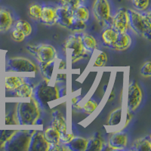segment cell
<instances>
[{
    "label": "cell",
    "instance_id": "cell-1",
    "mask_svg": "<svg viewBox=\"0 0 151 151\" xmlns=\"http://www.w3.org/2000/svg\"><path fill=\"white\" fill-rule=\"evenodd\" d=\"M15 120L19 125H36L41 117V107L33 97L17 103Z\"/></svg>",
    "mask_w": 151,
    "mask_h": 151
},
{
    "label": "cell",
    "instance_id": "cell-2",
    "mask_svg": "<svg viewBox=\"0 0 151 151\" xmlns=\"http://www.w3.org/2000/svg\"><path fill=\"white\" fill-rule=\"evenodd\" d=\"M129 17V27L134 33L150 40L151 16L150 11L141 13L137 10L128 9Z\"/></svg>",
    "mask_w": 151,
    "mask_h": 151
},
{
    "label": "cell",
    "instance_id": "cell-3",
    "mask_svg": "<svg viewBox=\"0 0 151 151\" xmlns=\"http://www.w3.org/2000/svg\"><path fill=\"white\" fill-rule=\"evenodd\" d=\"M33 97L41 108L45 107L51 102L62 98L60 88L57 85H52L51 81L45 79L34 87Z\"/></svg>",
    "mask_w": 151,
    "mask_h": 151
},
{
    "label": "cell",
    "instance_id": "cell-4",
    "mask_svg": "<svg viewBox=\"0 0 151 151\" xmlns=\"http://www.w3.org/2000/svg\"><path fill=\"white\" fill-rule=\"evenodd\" d=\"M64 52L71 64L87 58L90 54L86 52L82 42V32H73L66 40L64 46Z\"/></svg>",
    "mask_w": 151,
    "mask_h": 151
},
{
    "label": "cell",
    "instance_id": "cell-5",
    "mask_svg": "<svg viewBox=\"0 0 151 151\" xmlns=\"http://www.w3.org/2000/svg\"><path fill=\"white\" fill-rule=\"evenodd\" d=\"M56 24L73 32H83L86 28V23L76 21L73 17V11L58 5L55 8Z\"/></svg>",
    "mask_w": 151,
    "mask_h": 151
},
{
    "label": "cell",
    "instance_id": "cell-6",
    "mask_svg": "<svg viewBox=\"0 0 151 151\" xmlns=\"http://www.w3.org/2000/svg\"><path fill=\"white\" fill-rule=\"evenodd\" d=\"M92 13L95 20L102 27L111 26L112 11L109 0H94Z\"/></svg>",
    "mask_w": 151,
    "mask_h": 151
},
{
    "label": "cell",
    "instance_id": "cell-7",
    "mask_svg": "<svg viewBox=\"0 0 151 151\" xmlns=\"http://www.w3.org/2000/svg\"><path fill=\"white\" fill-rule=\"evenodd\" d=\"M26 49L29 54H32V55L34 56L39 64H44L58 58L56 49L49 44L28 45Z\"/></svg>",
    "mask_w": 151,
    "mask_h": 151
},
{
    "label": "cell",
    "instance_id": "cell-8",
    "mask_svg": "<svg viewBox=\"0 0 151 151\" xmlns=\"http://www.w3.org/2000/svg\"><path fill=\"white\" fill-rule=\"evenodd\" d=\"M6 66L9 72L36 73L38 70L35 63L24 57H14L8 59Z\"/></svg>",
    "mask_w": 151,
    "mask_h": 151
},
{
    "label": "cell",
    "instance_id": "cell-9",
    "mask_svg": "<svg viewBox=\"0 0 151 151\" xmlns=\"http://www.w3.org/2000/svg\"><path fill=\"white\" fill-rule=\"evenodd\" d=\"M30 134V131L17 130L10 139L5 143L3 148L10 151L27 150L28 143H29Z\"/></svg>",
    "mask_w": 151,
    "mask_h": 151
},
{
    "label": "cell",
    "instance_id": "cell-10",
    "mask_svg": "<svg viewBox=\"0 0 151 151\" xmlns=\"http://www.w3.org/2000/svg\"><path fill=\"white\" fill-rule=\"evenodd\" d=\"M143 98L141 86L136 81H132L129 84L127 95L126 110L129 112H134L141 105Z\"/></svg>",
    "mask_w": 151,
    "mask_h": 151
},
{
    "label": "cell",
    "instance_id": "cell-11",
    "mask_svg": "<svg viewBox=\"0 0 151 151\" xmlns=\"http://www.w3.org/2000/svg\"><path fill=\"white\" fill-rule=\"evenodd\" d=\"M110 27L115 29L119 33H129V31L130 30V27L128 9L122 8L116 12L115 14L112 16Z\"/></svg>",
    "mask_w": 151,
    "mask_h": 151
},
{
    "label": "cell",
    "instance_id": "cell-12",
    "mask_svg": "<svg viewBox=\"0 0 151 151\" xmlns=\"http://www.w3.org/2000/svg\"><path fill=\"white\" fill-rule=\"evenodd\" d=\"M50 148L51 144L45 140L42 131L35 130L31 132L27 151H48Z\"/></svg>",
    "mask_w": 151,
    "mask_h": 151
},
{
    "label": "cell",
    "instance_id": "cell-13",
    "mask_svg": "<svg viewBox=\"0 0 151 151\" xmlns=\"http://www.w3.org/2000/svg\"><path fill=\"white\" fill-rule=\"evenodd\" d=\"M108 144L112 150H119L125 149L128 145V135L125 132H114L109 139Z\"/></svg>",
    "mask_w": 151,
    "mask_h": 151
},
{
    "label": "cell",
    "instance_id": "cell-14",
    "mask_svg": "<svg viewBox=\"0 0 151 151\" xmlns=\"http://www.w3.org/2000/svg\"><path fill=\"white\" fill-rule=\"evenodd\" d=\"M132 44V38L129 33H118L116 41L110 47L116 51L122 52L130 48Z\"/></svg>",
    "mask_w": 151,
    "mask_h": 151
},
{
    "label": "cell",
    "instance_id": "cell-15",
    "mask_svg": "<svg viewBox=\"0 0 151 151\" xmlns=\"http://www.w3.org/2000/svg\"><path fill=\"white\" fill-rule=\"evenodd\" d=\"M51 125L58 131L60 134L68 132V125H67V119H66L64 114L60 110H57L53 111L52 125Z\"/></svg>",
    "mask_w": 151,
    "mask_h": 151
},
{
    "label": "cell",
    "instance_id": "cell-16",
    "mask_svg": "<svg viewBox=\"0 0 151 151\" xmlns=\"http://www.w3.org/2000/svg\"><path fill=\"white\" fill-rule=\"evenodd\" d=\"M13 23L14 20L11 11L5 8H0V33L9 31Z\"/></svg>",
    "mask_w": 151,
    "mask_h": 151
},
{
    "label": "cell",
    "instance_id": "cell-17",
    "mask_svg": "<svg viewBox=\"0 0 151 151\" xmlns=\"http://www.w3.org/2000/svg\"><path fill=\"white\" fill-rule=\"evenodd\" d=\"M40 21L46 26H53L56 24V14H55V8L45 5L42 6Z\"/></svg>",
    "mask_w": 151,
    "mask_h": 151
},
{
    "label": "cell",
    "instance_id": "cell-18",
    "mask_svg": "<svg viewBox=\"0 0 151 151\" xmlns=\"http://www.w3.org/2000/svg\"><path fill=\"white\" fill-rule=\"evenodd\" d=\"M33 91H34V87L33 85L26 80L15 91H13V94L15 98L27 99L33 97Z\"/></svg>",
    "mask_w": 151,
    "mask_h": 151
},
{
    "label": "cell",
    "instance_id": "cell-19",
    "mask_svg": "<svg viewBox=\"0 0 151 151\" xmlns=\"http://www.w3.org/2000/svg\"><path fill=\"white\" fill-rule=\"evenodd\" d=\"M25 81H26L25 78L22 76H7L4 79V86L6 91L13 92Z\"/></svg>",
    "mask_w": 151,
    "mask_h": 151
},
{
    "label": "cell",
    "instance_id": "cell-20",
    "mask_svg": "<svg viewBox=\"0 0 151 151\" xmlns=\"http://www.w3.org/2000/svg\"><path fill=\"white\" fill-rule=\"evenodd\" d=\"M104 144V142L101 137L96 132L89 139H87L86 151H101L102 150Z\"/></svg>",
    "mask_w": 151,
    "mask_h": 151
},
{
    "label": "cell",
    "instance_id": "cell-21",
    "mask_svg": "<svg viewBox=\"0 0 151 151\" xmlns=\"http://www.w3.org/2000/svg\"><path fill=\"white\" fill-rule=\"evenodd\" d=\"M57 59L47 62V63H44V64H40V72L45 79L52 81L54 71H55V69L56 68Z\"/></svg>",
    "mask_w": 151,
    "mask_h": 151
},
{
    "label": "cell",
    "instance_id": "cell-22",
    "mask_svg": "<svg viewBox=\"0 0 151 151\" xmlns=\"http://www.w3.org/2000/svg\"><path fill=\"white\" fill-rule=\"evenodd\" d=\"M132 150L135 151L151 150L150 136L148 135L135 140L132 144Z\"/></svg>",
    "mask_w": 151,
    "mask_h": 151
},
{
    "label": "cell",
    "instance_id": "cell-23",
    "mask_svg": "<svg viewBox=\"0 0 151 151\" xmlns=\"http://www.w3.org/2000/svg\"><path fill=\"white\" fill-rule=\"evenodd\" d=\"M82 42L84 48L89 54L92 53L98 46V42L95 38L88 33H85L84 31L82 32Z\"/></svg>",
    "mask_w": 151,
    "mask_h": 151
},
{
    "label": "cell",
    "instance_id": "cell-24",
    "mask_svg": "<svg viewBox=\"0 0 151 151\" xmlns=\"http://www.w3.org/2000/svg\"><path fill=\"white\" fill-rule=\"evenodd\" d=\"M43 134H44V137H45V140L51 145H55V144H60V132L57 130L55 127L52 126V125L47 128L43 132Z\"/></svg>",
    "mask_w": 151,
    "mask_h": 151
},
{
    "label": "cell",
    "instance_id": "cell-25",
    "mask_svg": "<svg viewBox=\"0 0 151 151\" xmlns=\"http://www.w3.org/2000/svg\"><path fill=\"white\" fill-rule=\"evenodd\" d=\"M73 14L76 21H81V22L86 23L89 20L90 17V12L85 4L80 5L77 8H76L73 11Z\"/></svg>",
    "mask_w": 151,
    "mask_h": 151
},
{
    "label": "cell",
    "instance_id": "cell-26",
    "mask_svg": "<svg viewBox=\"0 0 151 151\" xmlns=\"http://www.w3.org/2000/svg\"><path fill=\"white\" fill-rule=\"evenodd\" d=\"M87 139L82 137H75L71 140L67 146L71 151H86Z\"/></svg>",
    "mask_w": 151,
    "mask_h": 151
},
{
    "label": "cell",
    "instance_id": "cell-27",
    "mask_svg": "<svg viewBox=\"0 0 151 151\" xmlns=\"http://www.w3.org/2000/svg\"><path fill=\"white\" fill-rule=\"evenodd\" d=\"M123 114L124 112L122 107H118L113 110L109 116L107 125L110 126H118L122 122Z\"/></svg>",
    "mask_w": 151,
    "mask_h": 151
},
{
    "label": "cell",
    "instance_id": "cell-28",
    "mask_svg": "<svg viewBox=\"0 0 151 151\" xmlns=\"http://www.w3.org/2000/svg\"><path fill=\"white\" fill-rule=\"evenodd\" d=\"M118 33L112 27H106L101 34V39L104 44L107 46H111L116 41Z\"/></svg>",
    "mask_w": 151,
    "mask_h": 151
},
{
    "label": "cell",
    "instance_id": "cell-29",
    "mask_svg": "<svg viewBox=\"0 0 151 151\" xmlns=\"http://www.w3.org/2000/svg\"><path fill=\"white\" fill-rule=\"evenodd\" d=\"M14 29L21 31L26 37H28L33 32V27L28 21L25 20H18L14 24Z\"/></svg>",
    "mask_w": 151,
    "mask_h": 151
},
{
    "label": "cell",
    "instance_id": "cell-30",
    "mask_svg": "<svg viewBox=\"0 0 151 151\" xmlns=\"http://www.w3.org/2000/svg\"><path fill=\"white\" fill-rule=\"evenodd\" d=\"M42 11V5L39 3H33L29 5V16L33 21H39L40 20Z\"/></svg>",
    "mask_w": 151,
    "mask_h": 151
},
{
    "label": "cell",
    "instance_id": "cell-31",
    "mask_svg": "<svg viewBox=\"0 0 151 151\" xmlns=\"http://www.w3.org/2000/svg\"><path fill=\"white\" fill-rule=\"evenodd\" d=\"M60 5L67 8L69 10L73 11L76 8H77L80 5L86 3L84 0H60Z\"/></svg>",
    "mask_w": 151,
    "mask_h": 151
},
{
    "label": "cell",
    "instance_id": "cell-32",
    "mask_svg": "<svg viewBox=\"0 0 151 151\" xmlns=\"http://www.w3.org/2000/svg\"><path fill=\"white\" fill-rule=\"evenodd\" d=\"M98 104L96 101H94V99H89L88 101H86V103L82 106L81 110H83L85 113L86 114H91L94 110L98 108Z\"/></svg>",
    "mask_w": 151,
    "mask_h": 151
},
{
    "label": "cell",
    "instance_id": "cell-33",
    "mask_svg": "<svg viewBox=\"0 0 151 151\" xmlns=\"http://www.w3.org/2000/svg\"><path fill=\"white\" fill-rule=\"evenodd\" d=\"M17 130H1L0 131V148L3 147L5 143L10 139Z\"/></svg>",
    "mask_w": 151,
    "mask_h": 151
},
{
    "label": "cell",
    "instance_id": "cell-34",
    "mask_svg": "<svg viewBox=\"0 0 151 151\" xmlns=\"http://www.w3.org/2000/svg\"><path fill=\"white\" fill-rule=\"evenodd\" d=\"M106 62H107V55L104 52H101L94 60L93 67H98V68L104 67L106 65Z\"/></svg>",
    "mask_w": 151,
    "mask_h": 151
},
{
    "label": "cell",
    "instance_id": "cell-35",
    "mask_svg": "<svg viewBox=\"0 0 151 151\" xmlns=\"http://www.w3.org/2000/svg\"><path fill=\"white\" fill-rule=\"evenodd\" d=\"M134 9L138 12H145L149 8L150 0H132Z\"/></svg>",
    "mask_w": 151,
    "mask_h": 151
},
{
    "label": "cell",
    "instance_id": "cell-36",
    "mask_svg": "<svg viewBox=\"0 0 151 151\" xmlns=\"http://www.w3.org/2000/svg\"><path fill=\"white\" fill-rule=\"evenodd\" d=\"M140 73L144 78L151 77V63L150 61H147L144 63L140 70Z\"/></svg>",
    "mask_w": 151,
    "mask_h": 151
},
{
    "label": "cell",
    "instance_id": "cell-37",
    "mask_svg": "<svg viewBox=\"0 0 151 151\" xmlns=\"http://www.w3.org/2000/svg\"><path fill=\"white\" fill-rule=\"evenodd\" d=\"M74 137V134L73 132H67L65 133L60 134V141L61 144H67Z\"/></svg>",
    "mask_w": 151,
    "mask_h": 151
},
{
    "label": "cell",
    "instance_id": "cell-38",
    "mask_svg": "<svg viewBox=\"0 0 151 151\" xmlns=\"http://www.w3.org/2000/svg\"><path fill=\"white\" fill-rule=\"evenodd\" d=\"M12 38L17 42H23L25 40L26 36H24V33H21V31L14 29V30L12 31Z\"/></svg>",
    "mask_w": 151,
    "mask_h": 151
},
{
    "label": "cell",
    "instance_id": "cell-39",
    "mask_svg": "<svg viewBox=\"0 0 151 151\" xmlns=\"http://www.w3.org/2000/svg\"><path fill=\"white\" fill-rule=\"evenodd\" d=\"M56 68L58 70H64L67 69V61L65 60L60 59V60H56Z\"/></svg>",
    "mask_w": 151,
    "mask_h": 151
},
{
    "label": "cell",
    "instance_id": "cell-40",
    "mask_svg": "<svg viewBox=\"0 0 151 151\" xmlns=\"http://www.w3.org/2000/svg\"><path fill=\"white\" fill-rule=\"evenodd\" d=\"M125 121H124L125 124H124V127L123 128L126 127V126L129 125V122H131L132 119L133 118V113H132V112L126 111V113H125Z\"/></svg>",
    "mask_w": 151,
    "mask_h": 151
},
{
    "label": "cell",
    "instance_id": "cell-41",
    "mask_svg": "<svg viewBox=\"0 0 151 151\" xmlns=\"http://www.w3.org/2000/svg\"><path fill=\"white\" fill-rule=\"evenodd\" d=\"M71 102H72V104L76 105L78 103V98L77 97H75V98H73L71 100Z\"/></svg>",
    "mask_w": 151,
    "mask_h": 151
},
{
    "label": "cell",
    "instance_id": "cell-42",
    "mask_svg": "<svg viewBox=\"0 0 151 151\" xmlns=\"http://www.w3.org/2000/svg\"><path fill=\"white\" fill-rule=\"evenodd\" d=\"M0 67H1V58H0Z\"/></svg>",
    "mask_w": 151,
    "mask_h": 151
},
{
    "label": "cell",
    "instance_id": "cell-43",
    "mask_svg": "<svg viewBox=\"0 0 151 151\" xmlns=\"http://www.w3.org/2000/svg\"><path fill=\"white\" fill-rule=\"evenodd\" d=\"M84 1H86V0H84Z\"/></svg>",
    "mask_w": 151,
    "mask_h": 151
}]
</instances>
